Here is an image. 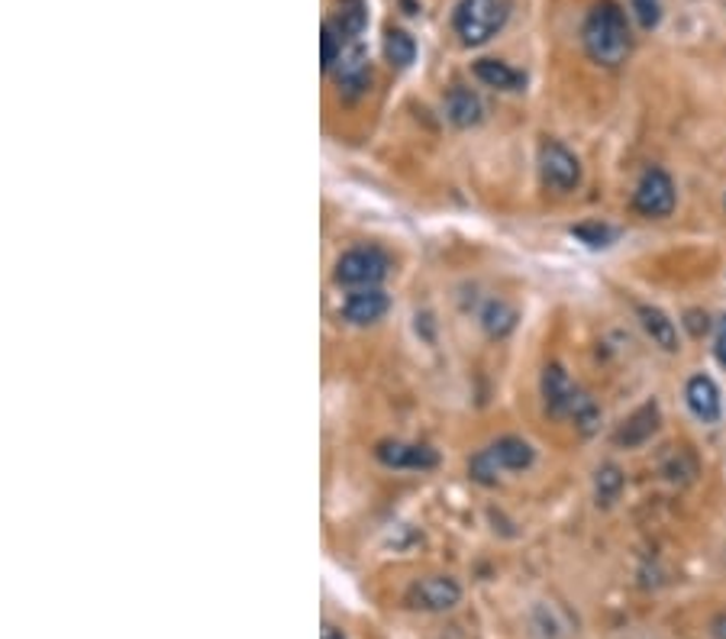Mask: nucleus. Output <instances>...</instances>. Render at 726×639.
Listing matches in <instances>:
<instances>
[{"label":"nucleus","instance_id":"f257e3e1","mask_svg":"<svg viewBox=\"0 0 726 639\" xmlns=\"http://www.w3.org/2000/svg\"><path fill=\"white\" fill-rule=\"evenodd\" d=\"M585 49L588 55L604 65V68H616L626 62L629 49H633V36H629V23H626V13L613 3V0H601L588 20H585Z\"/></svg>","mask_w":726,"mask_h":639},{"label":"nucleus","instance_id":"9b49d317","mask_svg":"<svg viewBox=\"0 0 726 639\" xmlns=\"http://www.w3.org/2000/svg\"><path fill=\"white\" fill-rule=\"evenodd\" d=\"M378 459L391 469H433L440 462L430 446H410V443H381Z\"/></svg>","mask_w":726,"mask_h":639},{"label":"nucleus","instance_id":"ddd939ff","mask_svg":"<svg viewBox=\"0 0 726 639\" xmlns=\"http://www.w3.org/2000/svg\"><path fill=\"white\" fill-rule=\"evenodd\" d=\"M446 114L456 127H475L484 117L482 98L472 88H453L446 98Z\"/></svg>","mask_w":726,"mask_h":639},{"label":"nucleus","instance_id":"20e7f679","mask_svg":"<svg viewBox=\"0 0 726 639\" xmlns=\"http://www.w3.org/2000/svg\"><path fill=\"white\" fill-rule=\"evenodd\" d=\"M387 268H391V261L374 246L349 250L336 261V281L349 284V287H374L378 281L387 278Z\"/></svg>","mask_w":726,"mask_h":639},{"label":"nucleus","instance_id":"bb28decb","mask_svg":"<svg viewBox=\"0 0 726 639\" xmlns=\"http://www.w3.org/2000/svg\"><path fill=\"white\" fill-rule=\"evenodd\" d=\"M711 634H714V639H726V614L714 617V624H711Z\"/></svg>","mask_w":726,"mask_h":639},{"label":"nucleus","instance_id":"4468645a","mask_svg":"<svg viewBox=\"0 0 726 639\" xmlns=\"http://www.w3.org/2000/svg\"><path fill=\"white\" fill-rule=\"evenodd\" d=\"M475 78L487 88H497V91H523V85H526V75L510 68L500 59H482L475 65Z\"/></svg>","mask_w":726,"mask_h":639},{"label":"nucleus","instance_id":"a211bd4d","mask_svg":"<svg viewBox=\"0 0 726 639\" xmlns=\"http://www.w3.org/2000/svg\"><path fill=\"white\" fill-rule=\"evenodd\" d=\"M365 23H368V3L365 0H340V13H336V29L343 39H356L362 36Z\"/></svg>","mask_w":726,"mask_h":639},{"label":"nucleus","instance_id":"6e6552de","mask_svg":"<svg viewBox=\"0 0 726 639\" xmlns=\"http://www.w3.org/2000/svg\"><path fill=\"white\" fill-rule=\"evenodd\" d=\"M685 400H688V410L701 420V423H717L721 420V387L714 384V379L708 375H695L688 387H685Z\"/></svg>","mask_w":726,"mask_h":639},{"label":"nucleus","instance_id":"b1692460","mask_svg":"<svg viewBox=\"0 0 726 639\" xmlns=\"http://www.w3.org/2000/svg\"><path fill=\"white\" fill-rule=\"evenodd\" d=\"M629 7H633V13H636V20H639L642 29H655L659 26V20H662V0H629Z\"/></svg>","mask_w":726,"mask_h":639},{"label":"nucleus","instance_id":"f8f14e48","mask_svg":"<svg viewBox=\"0 0 726 639\" xmlns=\"http://www.w3.org/2000/svg\"><path fill=\"white\" fill-rule=\"evenodd\" d=\"M655 426H659V404L649 400L616 430V443L626 446V449H636V446H642L655 433Z\"/></svg>","mask_w":726,"mask_h":639},{"label":"nucleus","instance_id":"412c9836","mask_svg":"<svg viewBox=\"0 0 726 639\" xmlns=\"http://www.w3.org/2000/svg\"><path fill=\"white\" fill-rule=\"evenodd\" d=\"M623 491V472L616 465H604L598 469V478H595V495H598V504L610 508Z\"/></svg>","mask_w":726,"mask_h":639},{"label":"nucleus","instance_id":"0eeeda50","mask_svg":"<svg viewBox=\"0 0 726 639\" xmlns=\"http://www.w3.org/2000/svg\"><path fill=\"white\" fill-rule=\"evenodd\" d=\"M633 207L642 214V217H652V220H662L675 210V184L672 178L662 171V168H649L639 184H636V194H633Z\"/></svg>","mask_w":726,"mask_h":639},{"label":"nucleus","instance_id":"1a4fd4ad","mask_svg":"<svg viewBox=\"0 0 726 639\" xmlns=\"http://www.w3.org/2000/svg\"><path fill=\"white\" fill-rule=\"evenodd\" d=\"M575 391L578 387L572 384L569 372L559 362H552V366L543 369V400H546V410L552 417H569V407L575 400Z\"/></svg>","mask_w":726,"mask_h":639},{"label":"nucleus","instance_id":"5701e85b","mask_svg":"<svg viewBox=\"0 0 726 639\" xmlns=\"http://www.w3.org/2000/svg\"><path fill=\"white\" fill-rule=\"evenodd\" d=\"M343 59V36L333 23L323 26V68H333Z\"/></svg>","mask_w":726,"mask_h":639},{"label":"nucleus","instance_id":"aec40b11","mask_svg":"<svg viewBox=\"0 0 726 639\" xmlns=\"http://www.w3.org/2000/svg\"><path fill=\"white\" fill-rule=\"evenodd\" d=\"M482 323L491 336L500 340V336H507L517 327V310L510 304H504V301H491L482 310Z\"/></svg>","mask_w":726,"mask_h":639},{"label":"nucleus","instance_id":"f3484780","mask_svg":"<svg viewBox=\"0 0 726 639\" xmlns=\"http://www.w3.org/2000/svg\"><path fill=\"white\" fill-rule=\"evenodd\" d=\"M569 420L575 423V430H578L582 436H595L598 426H601V407L595 404L591 394H585V391L578 387V391H575V400H572V407H569Z\"/></svg>","mask_w":726,"mask_h":639},{"label":"nucleus","instance_id":"4be33fe9","mask_svg":"<svg viewBox=\"0 0 726 639\" xmlns=\"http://www.w3.org/2000/svg\"><path fill=\"white\" fill-rule=\"evenodd\" d=\"M572 237H578L582 243H588L591 250H604V246H610L613 243V230L610 227H604V223H582V227H575L572 230Z\"/></svg>","mask_w":726,"mask_h":639},{"label":"nucleus","instance_id":"cd10ccee","mask_svg":"<svg viewBox=\"0 0 726 639\" xmlns=\"http://www.w3.org/2000/svg\"><path fill=\"white\" fill-rule=\"evenodd\" d=\"M323 639H346L340 630H333V627H327V634H323Z\"/></svg>","mask_w":726,"mask_h":639},{"label":"nucleus","instance_id":"423d86ee","mask_svg":"<svg viewBox=\"0 0 726 639\" xmlns=\"http://www.w3.org/2000/svg\"><path fill=\"white\" fill-rule=\"evenodd\" d=\"M539 171H543V181L552 188V191H575L578 181H582V162L575 158V152H569L562 142H543L539 149Z\"/></svg>","mask_w":726,"mask_h":639},{"label":"nucleus","instance_id":"9d476101","mask_svg":"<svg viewBox=\"0 0 726 639\" xmlns=\"http://www.w3.org/2000/svg\"><path fill=\"white\" fill-rule=\"evenodd\" d=\"M387 307H391V301H387L384 291H378V287H362V291H356V294L346 297V304H343V317H346L349 323H356V327H368V323L381 320V317L387 314Z\"/></svg>","mask_w":726,"mask_h":639},{"label":"nucleus","instance_id":"39448f33","mask_svg":"<svg viewBox=\"0 0 726 639\" xmlns=\"http://www.w3.org/2000/svg\"><path fill=\"white\" fill-rule=\"evenodd\" d=\"M404 601L413 608V611H426V614H443V611H453L459 601H462V588L456 578H446V575H430V578H420L407 588Z\"/></svg>","mask_w":726,"mask_h":639},{"label":"nucleus","instance_id":"f03ea898","mask_svg":"<svg viewBox=\"0 0 726 639\" xmlns=\"http://www.w3.org/2000/svg\"><path fill=\"white\" fill-rule=\"evenodd\" d=\"M533 459H536V452H533V446L526 439H520V436H500L497 443H491L487 449H482L472 459L469 472H472L475 482L494 485L497 475H504V472H523V469L533 465Z\"/></svg>","mask_w":726,"mask_h":639},{"label":"nucleus","instance_id":"2eb2a0df","mask_svg":"<svg viewBox=\"0 0 726 639\" xmlns=\"http://www.w3.org/2000/svg\"><path fill=\"white\" fill-rule=\"evenodd\" d=\"M639 320H642V330L652 336L655 346H662L665 353L678 349V330L659 307H639Z\"/></svg>","mask_w":726,"mask_h":639},{"label":"nucleus","instance_id":"6ab92c4d","mask_svg":"<svg viewBox=\"0 0 726 639\" xmlns=\"http://www.w3.org/2000/svg\"><path fill=\"white\" fill-rule=\"evenodd\" d=\"M384 55H387L391 65H397V68H410L413 59H417V42H413V36L404 33V29H387V36H384Z\"/></svg>","mask_w":726,"mask_h":639},{"label":"nucleus","instance_id":"7ed1b4c3","mask_svg":"<svg viewBox=\"0 0 726 639\" xmlns=\"http://www.w3.org/2000/svg\"><path fill=\"white\" fill-rule=\"evenodd\" d=\"M507 23V0H462L456 7V33L466 46H482Z\"/></svg>","mask_w":726,"mask_h":639},{"label":"nucleus","instance_id":"a878e982","mask_svg":"<svg viewBox=\"0 0 726 639\" xmlns=\"http://www.w3.org/2000/svg\"><path fill=\"white\" fill-rule=\"evenodd\" d=\"M714 356H717V362L726 369V317L721 320V327H717V343H714Z\"/></svg>","mask_w":726,"mask_h":639},{"label":"nucleus","instance_id":"393cba45","mask_svg":"<svg viewBox=\"0 0 726 639\" xmlns=\"http://www.w3.org/2000/svg\"><path fill=\"white\" fill-rule=\"evenodd\" d=\"M685 327H688L691 336H704V333L711 330V320H708L704 310H688V314H685Z\"/></svg>","mask_w":726,"mask_h":639},{"label":"nucleus","instance_id":"dca6fc26","mask_svg":"<svg viewBox=\"0 0 726 639\" xmlns=\"http://www.w3.org/2000/svg\"><path fill=\"white\" fill-rule=\"evenodd\" d=\"M340 88L346 91V98H359L365 88H368V65H365L362 49H353L349 55L340 59Z\"/></svg>","mask_w":726,"mask_h":639}]
</instances>
